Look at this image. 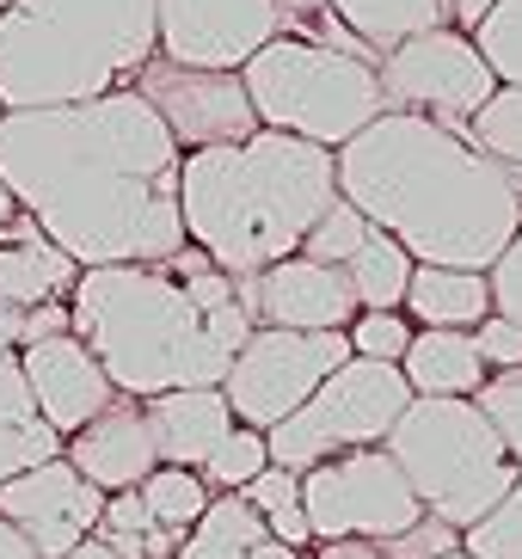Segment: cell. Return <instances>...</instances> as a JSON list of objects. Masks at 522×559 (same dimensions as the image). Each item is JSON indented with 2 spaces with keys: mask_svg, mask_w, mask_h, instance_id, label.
Segmentation results:
<instances>
[{
  "mask_svg": "<svg viewBox=\"0 0 522 559\" xmlns=\"http://www.w3.org/2000/svg\"><path fill=\"white\" fill-rule=\"evenodd\" d=\"M185 154L135 86L62 111L0 117V179L81 271L166 264L185 252Z\"/></svg>",
  "mask_w": 522,
  "mask_h": 559,
  "instance_id": "1",
  "label": "cell"
},
{
  "mask_svg": "<svg viewBox=\"0 0 522 559\" xmlns=\"http://www.w3.org/2000/svg\"><path fill=\"white\" fill-rule=\"evenodd\" d=\"M339 198L412 252V264L491 271L517 240L522 203L510 173L467 142V123L381 111L339 148Z\"/></svg>",
  "mask_w": 522,
  "mask_h": 559,
  "instance_id": "2",
  "label": "cell"
},
{
  "mask_svg": "<svg viewBox=\"0 0 522 559\" xmlns=\"http://www.w3.org/2000/svg\"><path fill=\"white\" fill-rule=\"evenodd\" d=\"M332 203H339V154L277 130H259L240 148L185 154L179 173L185 240L234 283L295 259Z\"/></svg>",
  "mask_w": 522,
  "mask_h": 559,
  "instance_id": "3",
  "label": "cell"
},
{
  "mask_svg": "<svg viewBox=\"0 0 522 559\" xmlns=\"http://www.w3.org/2000/svg\"><path fill=\"white\" fill-rule=\"evenodd\" d=\"M68 326L123 400H161L185 388H222L228 350L210 338V313L166 264H105L81 271L68 296Z\"/></svg>",
  "mask_w": 522,
  "mask_h": 559,
  "instance_id": "4",
  "label": "cell"
},
{
  "mask_svg": "<svg viewBox=\"0 0 522 559\" xmlns=\"http://www.w3.org/2000/svg\"><path fill=\"white\" fill-rule=\"evenodd\" d=\"M161 56L154 0H7L0 111H62L135 86Z\"/></svg>",
  "mask_w": 522,
  "mask_h": 559,
  "instance_id": "5",
  "label": "cell"
},
{
  "mask_svg": "<svg viewBox=\"0 0 522 559\" xmlns=\"http://www.w3.org/2000/svg\"><path fill=\"white\" fill-rule=\"evenodd\" d=\"M381 449L406 474L425 516L461 528V535L479 516H491L498 498L517 486V467H510L498 430L486 425V412L474 400H412Z\"/></svg>",
  "mask_w": 522,
  "mask_h": 559,
  "instance_id": "6",
  "label": "cell"
},
{
  "mask_svg": "<svg viewBox=\"0 0 522 559\" xmlns=\"http://www.w3.org/2000/svg\"><path fill=\"white\" fill-rule=\"evenodd\" d=\"M246 99L259 130L295 135V142H313V148L339 154L344 142H357L381 111V74L357 56H339L327 44H308V37H271L252 62L240 68Z\"/></svg>",
  "mask_w": 522,
  "mask_h": 559,
  "instance_id": "7",
  "label": "cell"
},
{
  "mask_svg": "<svg viewBox=\"0 0 522 559\" xmlns=\"http://www.w3.org/2000/svg\"><path fill=\"white\" fill-rule=\"evenodd\" d=\"M406 406H412V388L393 362L351 357L344 369H332V376L320 381V394H313L308 406L289 412L277 430H264L271 467L308 474V467L339 461V455H351V449H381Z\"/></svg>",
  "mask_w": 522,
  "mask_h": 559,
  "instance_id": "8",
  "label": "cell"
},
{
  "mask_svg": "<svg viewBox=\"0 0 522 559\" xmlns=\"http://www.w3.org/2000/svg\"><path fill=\"white\" fill-rule=\"evenodd\" d=\"M351 362V338L344 332H277L259 326L246 338V350L228 362L222 400H228L234 425L246 430H277L289 412H301L332 369Z\"/></svg>",
  "mask_w": 522,
  "mask_h": 559,
  "instance_id": "9",
  "label": "cell"
},
{
  "mask_svg": "<svg viewBox=\"0 0 522 559\" xmlns=\"http://www.w3.org/2000/svg\"><path fill=\"white\" fill-rule=\"evenodd\" d=\"M301 510H308L313 542H393L425 516L388 449H351L339 461L308 467Z\"/></svg>",
  "mask_w": 522,
  "mask_h": 559,
  "instance_id": "10",
  "label": "cell"
},
{
  "mask_svg": "<svg viewBox=\"0 0 522 559\" xmlns=\"http://www.w3.org/2000/svg\"><path fill=\"white\" fill-rule=\"evenodd\" d=\"M376 74H381L388 111L430 117V123H449V130L474 123V117L486 111V99L498 93L486 56L474 50V37L449 32V25L412 37V44H400V50H388L376 62Z\"/></svg>",
  "mask_w": 522,
  "mask_h": 559,
  "instance_id": "11",
  "label": "cell"
},
{
  "mask_svg": "<svg viewBox=\"0 0 522 559\" xmlns=\"http://www.w3.org/2000/svg\"><path fill=\"white\" fill-rule=\"evenodd\" d=\"M135 93L147 99V111L166 123V135L179 142V154L203 148H240L259 135V117L246 99V81L234 68H185V62H154L135 74Z\"/></svg>",
  "mask_w": 522,
  "mask_h": 559,
  "instance_id": "12",
  "label": "cell"
},
{
  "mask_svg": "<svg viewBox=\"0 0 522 559\" xmlns=\"http://www.w3.org/2000/svg\"><path fill=\"white\" fill-rule=\"evenodd\" d=\"M154 32L161 56L185 68H234L283 37L277 0H154Z\"/></svg>",
  "mask_w": 522,
  "mask_h": 559,
  "instance_id": "13",
  "label": "cell"
},
{
  "mask_svg": "<svg viewBox=\"0 0 522 559\" xmlns=\"http://www.w3.org/2000/svg\"><path fill=\"white\" fill-rule=\"evenodd\" d=\"M0 516L32 542L37 559H68L105 516V492L86 486L62 455L0 486Z\"/></svg>",
  "mask_w": 522,
  "mask_h": 559,
  "instance_id": "14",
  "label": "cell"
},
{
  "mask_svg": "<svg viewBox=\"0 0 522 559\" xmlns=\"http://www.w3.org/2000/svg\"><path fill=\"white\" fill-rule=\"evenodd\" d=\"M240 301L259 326H277V332H351V320H357V296H351L344 271L313 264L301 252L259 271V277H246Z\"/></svg>",
  "mask_w": 522,
  "mask_h": 559,
  "instance_id": "15",
  "label": "cell"
},
{
  "mask_svg": "<svg viewBox=\"0 0 522 559\" xmlns=\"http://www.w3.org/2000/svg\"><path fill=\"white\" fill-rule=\"evenodd\" d=\"M19 362H25V381H32L37 418H44L62 443L74 437V430H86L98 412L117 400L111 376L98 369V357L74 338V332L44 338V345H25V350H19Z\"/></svg>",
  "mask_w": 522,
  "mask_h": 559,
  "instance_id": "16",
  "label": "cell"
},
{
  "mask_svg": "<svg viewBox=\"0 0 522 559\" xmlns=\"http://www.w3.org/2000/svg\"><path fill=\"white\" fill-rule=\"evenodd\" d=\"M62 461L74 467V474L86 479V486H98V492H135L154 467H161V455H154V437H147V412L142 400H123L117 394L111 406L98 412L86 430H74L62 443Z\"/></svg>",
  "mask_w": 522,
  "mask_h": 559,
  "instance_id": "17",
  "label": "cell"
},
{
  "mask_svg": "<svg viewBox=\"0 0 522 559\" xmlns=\"http://www.w3.org/2000/svg\"><path fill=\"white\" fill-rule=\"evenodd\" d=\"M142 412H147V437H154L161 467H191V474L234 430V412L222 400V388H185V394L142 400Z\"/></svg>",
  "mask_w": 522,
  "mask_h": 559,
  "instance_id": "18",
  "label": "cell"
},
{
  "mask_svg": "<svg viewBox=\"0 0 522 559\" xmlns=\"http://www.w3.org/2000/svg\"><path fill=\"white\" fill-rule=\"evenodd\" d=\"M81 283V264L62 247H49L44 228L19 210V222L0 228V301L7 308H44V301H68Z\"/></svg>",
  "mask_w": 522,
  "mask_h": 559,
  "instance_id": "19",
  "label": "cell"
},
{
  "mask_svg": "<svg viewBox=\"0 0 522 559\" xmlns=\"http://www.w3.org/2000/svg\"><path fill=\"white\" fill-rule=\"evenodd\" d=\"M400 376L412 400H474L486 388V357H479L474 332H412Z\"/></svg>",
  "mask_w": 522,
  "mask_h": 559,
  "instance_id": "20",
  "label": "cell"
},
{
  "mask_svg": "<svg viewBox=\"0 0 522 559\" xmlns=\"http://www.w3.org/2000/svg\"><path fill=\"white\" fill-rule=\"evenodd\" d=\"M418 332H474L491 313L486 271H449V264H418L400 308Z\"/></svg>",
  "mask_w": 522,
  "mask_h": 559,
  "instance_id": "21",
  "label": "cell"
},
{
  "mask_svg": "<svg viewBox=\"0 0 522 559\" xmlns=\"http://www.w3.org/2000/svg\"><path fill=\"white\" fill-rule=\"evenodd\" d=\"M332 19L381 62L388 50L449 25V7L442 0H332Z\"/></svg>",
  "mask_w": 522,
  "mask_h": 559,
  "instance_id": "22",
  "label": "cell"
},
{
  "mask_svg": "<svg viewBox=\"0 0 522 559\" xmlns=\"http://www.w3.org/2000/svg\"><path fill=\"white\" fill-rule=\"evenodd\" d=\"M412 252L388 234H369L363 252L344 264V283H351V296H357V313H400L406 308V289H412Z\"/></svg>",
  "mask_w": 522,
  "mask_h": 559,
  "instance_id": "23",
  "label": "cell"
},
{
  "mask_svg": "<svg viewBox=\"0 0 522 559\" xmlns=\"http://www.w3.org/2000/svg\"><path fill=\"white\" fill-rule=\"evenodd\" d=\"M259 542H271V528L240 492H215L210 510L197 516V528L179 542L173 559H246Z\"/></svg>",
  "mask_w": 522,
  "mask_h": 559,
  "instance_id": "24",
  "label": "cell"
},
{
  "mask_svg": "<svg viewBox=\"0 0 522 559\" xmlns=\"http://www.w3.org/2000/svg\"><path fill=\"white\" fill-rule=\"evenodd\" d=\"M135 498H142V510L154 516V523L166 528V535H191L197 516L210 510V486H203V474H191V467H154V474L135 486Z\"/></svg>",
  "mask_w": 522,
  "mask_h": 559,
  "instance_id": "25",
  "label": "cell"
},
{
  "mask_svg": "<svg viewBox=\"0 0 522 559\" xmlns=\"http://www.w3.org/2000/svg\"><path fill=\"white\" fill-rule=\"evenodd\" d=\"M93 535L111 547L117 559H173V554H179V535H166V528L142 510V498H135V492H111V498H105V516H98Z\"/></svg>",
  "mask_w": 522,
  "mask_h": 559,
  "instance_id": "26",
  "label": "cell"
},
{
  "mask_svg": "<svg viewBox=\"0 0 522 559\" xmlns=\"http://www.w3.org/2000/svg\"><path fill=\"white\" fill-rule=\"evenodd\" d=\"M246 504L264 516V528H271V542L295 547V554H308L313 547V528H308V510H301V474H289V467H264L252 486H246Z\"/></svg>",
  "mask_w": 522,
  "mask_h": 559,
  "instance_id": "27",
  "label": "cell"
},
{
  "mask_svg": "<svg viewBox=\"0 0 522 559\" xmlns=\"http://www.w3.org/2000/svg\"><path fill=\"white\" fill-rule=\"evenodd\" d=\"M467 142L479 154L505 166V173H522V86H498L486 99V111L467 123Z\"/></svg>",
  "mask_w": 522,
  "mask_h": 559,
  "instance_id": "28",
  "label": "cell"
},
{
  "mask_svg": "<svg viewBox=\"0 0 522 559\" xmlns=\"http://www.w3.org/2000/svg\"><path fill=\"white\" fill-rule=\"evenodd\" d=\"M474 50L498 86H522V0H491V13L474 25Z\"/></svg>",
  "mask_w": 522,
  "mask_h": 559,
  "instance_id": "29",
  "label": "cell"
},
{
  "mask_svg": "<svg viewBox=\"0 0 522 559\" xmlns=\"http://www.w3.org/2000/svg\"><path fill=\"white\" fill-rule=\"evenodd\" d=\"M271 467V449H264V430H246V425H234L228 437H222V449H215L197 474H203V486L210 492H246L252 479Z\"/></svg>",
  "mask_w": 522,
  "mask_h": 559,
  "instance_id": "30",
  "label": "cell"
},
{
  "mask_svg": "<svg viewBox=\"0 0 522 559\" xmlns=\"http://www.w3.org/2000/svg\"><path fill=\"white\" fill-rule=\"evenodd\" d=\"M369 222H363L357 210H351V203H332L327 215H320V222H313L308 228V240H301V259H313V264H332V271H344V264L357 259L363 252V240H369Z\"/></svg>",
  "mask_w": 522,
  "mask_h": 559,
  "instance_id": "31",
  "label": "cell"
},
{
  "mask_svg": "<svg viewBox=\"0 0 522 559\" xmlns=\"http://www.w3.org/2000/svg\"><path fill=\"white\" fill-rule=\"evenodd\" d=\"M461 554H474V559H522V474H517V486L498 498V510L479 516V523L461 535Z\"/></svg>",
  "mask_w": 522,
  "mask_h": 559,
  "instance_id": "32",
  "label": "cell"
},
{
  "mask_svg": "<svg viewBox=\"0 0 522 559\" xmlns=\"http://www.w3.org/2000/svg\"><path fill=\"white\" fill-rule=\"evenodd\" d=\"M474 406L486 412V425L498 430L510 467L522 474V369H505V376H486V388L474 394Z\"/></svg>",
  "mask_w": 522,
  "mask_h": 559,
  "instance_id": "33",
  "label": "cell"
},
{
  "mask_svg": "<svg viewBox=\"0 0 522 559\" xmlns=\"http://www.w3.org/2000/svg\"><path fill=\"white\" fill-rule=\"evenodd\" d=\"M62 455V437L44 425V418H25V425H7L0 418V486L19 474H32V467H44V461Z\"/></svg>",
  "mask_w": 522,
  "mask_h": 559,
  "instance_id": "34",
  "label": "cell"
},
{
  "mask_svg": "<svg viewBox=\"0 0 522 559\" xmlns=\"http://www.w3.org/2000/svg\"><path fill=\"white\" fill-rule=\"evenodd\" d=\"M412 332H418V326H412L406 313H357L344 338H351V357L393 362V369H400V357L412 350Z\"/></svg>",
  "mask_w": 522,
  "mask_h": 559,
  "instance_id": "35",
  "label": "cell"
},
{
  "mask_svg": "<svg viewBox=\"0 0 522 559\" xmlns=\"http://www.w3.org/2000/svg\"><path fill=\"white\" fill-rule=\"evenodd\" d=\"M449 554H461V528L437 523V516H418L406 535L381 542V559H449Z\"/></svg>",
  "mask_w": 522,
  "mask_h": 559,
  "instance_id": "36",
  "label": "cell"
},
{
  "mask_svg": "<svg viewBox=\"0 0 522 559\" xmlns=\"http://www.w3.org/2000/svg\"><path fill=\"white\" fill-rule=\"evenodd\" d=\"M486 283H491V313H505L510 326H522V228H517V240L498 252Z\"/></svg>",
  "mask_w": 522,
  "mask_h": 559,
  "instance_id": "37",
  "label": "cell"
},
{
  "mask_svg": "<svg viewBox=\"0 0 522 559\" xmlns=\"http://www.w3.org/2000/svg\"><path fill=\"white\" fill-rule=\"evenodd\" d=\"M474 345L486 357V376H505V369H522V326H510L505 313H486L474 326Z\"/></svg>",
  "mask_w": 522,
  "mask_h": 559,
  "instance_id": "38",
  "label": "cell"
},
{
  "mask_svg": "<svg viewBox=\"0 0 522 559\" xmlns=\"http://www.w3.org/2000/svg\"><path fill=\"white\" fill-rule=\"evenodd\" d=\"M0 418H7V425H25V418H37L32 381H25V362H19V350H0Z\"/></svg>",
  "mask_w": 522,
  "mask_h": 559,
  "instance_id": "39",
  "label": "cell"
},
{
  "mask_svg": "<svg viewBox=\"0 0 522 559\" xmlns=\"http://www.w3.org/2000/svg\"><path fill=\"white\" fill-rule=\"evenodd\" d=\"M442 7H449V32H467V37H474V25L491 13V0H442Z\"/></svg>",
  "mask_w": 522,
  "mask_h": 559,
  "instance_id": "40",
  "label": "cell"
},
{
  "mask_svg": "<svg viewBox=\"0 0 522 559\" xmlns=\"http://www.w3.org/2000/svg\"><path fill=\"white\" fill-rule=\"evenodd\" d=\"M313 559H381V542H313Z\"/></svg>",
  "mask_w": 522,
  "mask_h": 559,
  "instance_id": "41",
  "label": "cell"
},
{
  "mask_svg": "<svg viewBox=\"0 0 522 559\" xmlns=\"http://www.w3.org/2000/svg\"><path fill=\"white\" fill-rule=\"evenodd\" d=\"M277 13H283V32H295V25H308V19L332 13V0H277Z\"/></svg>",
  "mask_w": 522,
  "mask_h": 559,
  "instance_id": "42",
  "label": "cell"
},
{
  "mask_svg": "<svg viewBox=\"0 0 522 559\" xmlns=\"http://www.w3.org/2000/svg\"><path fill=\"white\" fill-rule=\"evenodd\" d=\"M25 313L32 308H7L0 301V350H25Z\"/></svg>",
  "mask_w": 522,
  "mask_h": 559,
  "instance_id": "43",
  "label": "cell"
},
{
  "mask_svg": "<svg viewBox=\"0 0 522 559\" xmlns=\"http://www.w3.org/2000/svg\"><path fill=\"white\" fill-rule=\"evenodd\" d=\"M0 559H37V554H32V542H25V535H19V528L7 523V516H0Z\"/></svg>",
  "mask_w": 522,
  "mask_h": 559,
  "instance_id": "44",
  "label": "cell"
},
{
  "mask_svg": "<svg viewBox=\"0 0 522 559\" xmlns=\"http://www.w3.org/2000/svg\"><path fill=\"white\" fill-rule=\"evenodd\" d=\"M246 559H308V554H295V547H283V542H259Z\"/></svg>",
  "mask_w": 522,
  "mask_h": 559,
  "instance_id": "45",
  "label": "cell"
},
{
  "mask_svg": "<svg viewBox=\"0 0 522 559\" xmlns=\"http://www.w3.org/2000/svg\"><path fill=\"white\" fill-rule=\"evenodd\" d=\"M7 222H19V203H13V191H7V179H0V228Z\"/></svg>",
  "mask_w": 522,
  "mask_h": 559,
  "instance_id": "46",
  "label": "cell"
},
{
  "mask_svg": "<svg viewBox=\"0 0 522 559\" xmlns=\"http://www.w3.org/2000/svg\"><path fill=\"white\" fill-rule=\"evenodd\" d=\"M510 185H517V203H522V173H510Z\"/></svg>",
  "mask_w": 522,
  "mask_h": 559,
  "instance_id": "47",
  "label": "cell"
},
{
  "mask_svg": "<svg viewBox=\"0 0 522 559\" xmlns=\"http://www.w3.org/2000/svg\"><path fill=\"white\" fill-rule=\"evenodd\" d=\"M449 559H474V554H449Z\"/></svg>",
  "mask_w": 522,
  "mask_h": 559,
  "instance_id": "48",
  "label": "cell"
},
{
  "mask_svg": "<svg viewBox=\"0 0 522 559\" xmlns=\"http://www.w3.org/2000/svg\"><path fill=\"white\" fill-rule=\"evenodd\" d=\"M0 13H7V0H0Z\"/></svg>",
  "mask_w": 522,
  "mask_h": 559,
  "instance_id": "49",
  "label": "cell"
},
{
  "mask_svg": "<svg viewBox=\"0 0 522 559\" xmlns=\"http://www.w3.org/2000/svg\"><path fill=\"white\" fill-rule=\"evenodd\" d=\"M0 117H7V111H0Z\"/></svg>",
  "mask_w": 522,
  "mask_h": 559,
  "instance_id": "50",
  "label": "cell"
}]
</instances>
